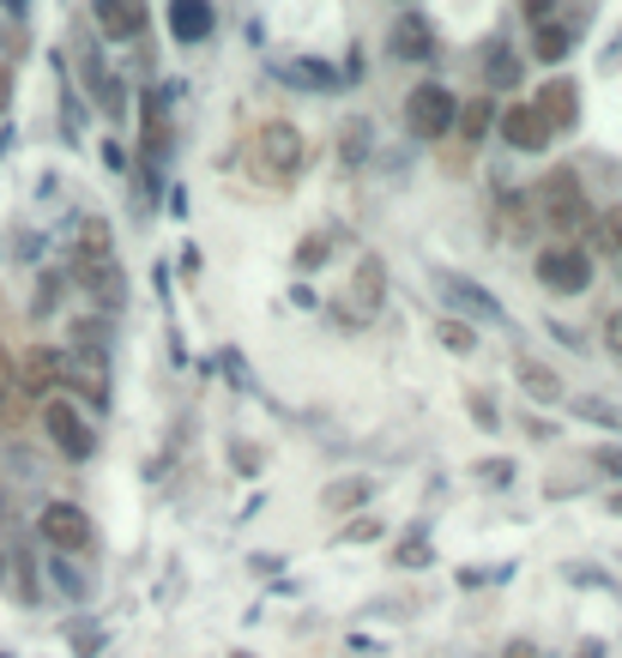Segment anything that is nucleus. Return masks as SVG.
I'll return each instance as SVG.
<instances>
[{
  "instance_id": "nucleus-14",
  "label": "nucleus",
  "mask_w": 622,
  "mask_h": 658,
  "mask_svg": "<svg viewBox=\"0 0 622 658\" xmlns=\"http://www.w3.org/2000/svg\"><path fill=\"white\" fill-rule=\"evenodd\" d=\"M97 24L109 43H127V36H139V24H146V0H97Z\"/></svg>"
},
{
  "instance_id": "nucleus-4",
  "label": "nucleus",
  "mask_w": 622,
  "mask_h": 658,
  "mask_svg": "<svg viewBox=\"0 0 622 658\" xmlns=\"http://www.w3.org/2000/svg\"><path fill=\"white\" fill-rule=\"evenodd\" d=\"M36 532H43V544H55L61 556H80V550H91L97 526H91V513L80 508V501H43V513H36Z\"/></svg>"
},
{
  "instance_id": "nucleus-23",
  "label": "nucleus",
  "mask_w": 622,
  "mask_h": 658,
  "mask_svg": "<svg viewBox=\"0 0 622 658\" xmlns=\"http://www.w3.org/2000/svg\"><path fill=\"white\" fill-rule=\"evenodd\" d=\"M19 399H24L19 369H12V351L0 344V417H19Z\"/></svg>"
},
{
  "instance_id": "nucleus-17",
  "label": "nucleus",
  "mask_w": 622,
  "mask_h": 658,
  "mask_svg": "<svg viewBox=\"0 0 622 658\" xmlns=\"http://www.w3.org/2000/svg\"><path fill=\"white\" fill-rule=\"evenodd\" d=\"M19 386H31V393H55V386H61V351H55V344H36Z\"/></svg>"
},
{
  "instance_id": "nucleus-38",
  "label": "nucleus",
  "mask_w": 622,
  "mask_h": 658,
  "mask_svg": "<svg viewBox=\"0 0 622 658\" xmlns=\"http://www.w3.org/2000/svg\"><path fill=\"white\" fill-rule=\"evenodd\" d=\"M12 7H24V0H12Z\"/></svg>"
},
{
  "instance_id": "nucleus-31",
  "label": "nucleus",
  "mask_w": 622,
  "mask_h": 658,
  "mask_svg": "<svg viewBox=\"0 0 622 658\" xmlns=\"http://www.w3.org/2000/svg\"><path fill=\"white\" fill-rule=\"evenodd\" d=\"M399 562H405V567L430 562V544H423V532H411V538H405V550H399Z\"/></svg>"
},
{
  "instance_id": "nucleus-35",
  "label": "nucleus",
  "mask_w": 622,
  "mask_h": 658,
  "mask_svg": "<svg viewBox=\"0 0 622 658\" xmlns=\"http://www.w3.org/2000/svg\"><path fill=\"white\" fill-rule=\"evenodd\" d=\"M7 103H12V73L0 67V115H7Z\"/></svg>"
},
{
  "instance_id": "nucleus-13",
  "label": "nucleus",
  "mask_w": 622,
  "mask_h": 658,
  "mask_svg": "<svg viewBox=\"0 0 622 658\" xmlns=\"http://www.w3.org/2000/svg\"><path fill=\"white\" fill-rule=\"evenodd\" d=\"M212 31H218V19H212V0H170V36H176L181 49L205 43Z\"/></svg>"
},
{
  "instance_id": "nucleus-16",
  "label": "nucleus",
  "mask_w": 622,
  "mask_h": 658,
  "mask_svg": "<svg viewBox=\"0 0 622 658\" xmlns=\"http://www.w3.org/2000/svg\"><path fill=\"white\" fill-rule=\"evenodd\" d=\"M514 381H520L526 393L538 399V405H568L562 381H556V375H550V369H544V363H533V357H520V363H514Z\"/></svg>"
},
{
  "instance_id": "nucleus-10",
  "label": "nucleus",
  "mask_w": 622,
  "mask_h": 658,
  "mask_svg": "<svg viewBox=\"0 0 622 658\" xmlns=\"http://www.w3.org/2000/svg\"><path fill=\"white\" fill-rule=\"evenodd\" d=\"M387 55L405 61V67H423V61H435V31L423 12H399L393 31H387Z\"/></svg>"
},
{
  "instance_id": "nucleus-18",
  "label": "nucleus",
  "mask_w": 622,
  "mask_h": 658,
  "mask_svg": "<svg viewBox=\"0 0 622 658\" xmlns=\"http://www.w3.org/2000/svg\"><path fill=\"white\" fill-rule=\"evenodd\" d=\"M381 296H387V273H381V261H357V278H351V303L357 308H381Z\"/></svg>"
},
{
  "instance_id": "nucleus-26",
  "label": "nucleus",
  "mask_w": 622,
  "mask_h": 658,
  "mask_svg": "<svg viewBox=\"0 0 622 658\" xmlns=\"http://www.w3.org/2000/svg\"><path fill=\"white\" fill-rule=\"evenodd\" d=\"M435 339H442L447 351H460V357H465V351H477V332L465 327V320H442V327H435Z\"/></svg>"
},
{
  "instance_id": "nucleus-34",
  "label": "nucleus",
  "mask_w": 622,
  "mask_h": 658,
  "mask_svg": "<svg viewBox=\"0 0 622 658\" xmlns=\"http://www.w3.org/2000/svg\"><path fill=\"white\" fill-rule=\"evenodd\" d=\"M526 7H533V12H526L533 24H550V7H556V0H526Z\"/></svg>"
},
{
  "instance_id": "nucleus-27",
  "label": "nucleus",
  "mask_w": 622,
  "mask_h": 658,
  "mask_svg": "<svg viewBox=\"0 0 622 658\" xmlns=\"http://www.w3.org/2000/svg\"><path fill=\"white\" fill-rule=\"evenodd\" d=\"M80 254H109V224H103V217H91L80 230Z\"/></svg>"
},
{
  "instance_id": "nucleus-19",
  "label": "nucleus",
  "mask_w": 622,
  "mask_h": 658,
  "mask_svg": "<svg viewBox=\"0 0 622 658\" xmlns=\"http://www.w3.org/2000/svg\"><path fill=\"white\" fill-rule=\"evenodd\" d=\"M369 496H375V484H369V477H339V484H327V496H320V501H327L333 513H357Z\"/></svg>"
},
{
  "instance_id": "nucleus-9",
  "label": "nucleus",
  "mask_w": 622,
  "mask_h": 658,
  "mask_svg": "<svg viewBox=\"0 0 622 658\" xmlns=\"http://www.w3.org/2000/svg\"><path fill=\"white\" fill-rule=\"evenodd\" d=\"M496 127H502V139H508L514 151H544L556 139V127L544 121L538 103H508V109L496 115Z\"/></svg>"
},
{
  "instance_id": "nucleus-20",
  "label": "nucleus",
  "mask_w": 622,
  "mask_h": 658,
  "mask_svg": "<svg viewBox=\"0 0 622 658\" xmlns=\"http://www.w3.org/2000/svg\"><path fill=\"white\" fill-rule=\"evenodd\" d=\"M496 103H489V97H472V103H460V121H453V127H460V134L465 139H484L489 134V127H496Z\"/></svg>"
},
{
  "instance_id": "nucleus-2",
  "label": "nucleus",
  "mask_w": 622,
  "mask_h": 658,
  "mask_svg": "<svg viewBox=\"0 0 622 658\" xmlns=\"http://www.w3.org/2000/svg\"><path fill=\"white\" fill-rule=\"evenodd\" d=\"M453 121H460V97H453L447 85H435V79L411 85V97H405V127H411V134H418V139H442Z\"/></svg>"
},
{
  "instance_id": "nucleus-12",
  "label": "nucleus",
  "mask_w": 622,
  "mask_h": 658,
  "mask_svg": "<svg viewBox=\"0 0 622 658\" xmlns=\"http://www.w3.org/2000/svg\"><path fill=\"white\" fill-rule=\"evenodd\" d=\"M61 381H73L80 393H91V405H109V369H103V351L61 357Z\"/></svg>"
},
{
  "instance_id": "nucleus-6",
  "label": "nucleus",
  "mask_w": 622,
  "mask_h": 658,
  "mask_svg": "<svg viewBox=\"0 0 622 658\" xmlns=\"http://www.w3.org/2000/svg\"><path fill=\"white\" fill-rule=\"evenodd\" d=\"M73 278H80L85 303H97L103 315H115V308L127 303V278H122V266H115V254H80Z\"/></svg>"
},
{
  "instance_id": "nucleus-24",
  "label": "nucleus",
  "mask_w": 622,
  "mask_h": 658,
  "mask_svg": "<svg viewBox=\"0 0 622 658\" xmlns=\"http://www.w3.org/2000/svg\"><path fill=\"white\" fill-rule=\"evenodd\" d=\"M333 261V236H303V248H296V266H303V273H315V266H327Z\"/></svg>"
},
{
  "instance_id": "nucleus-33",
  "label": "nucleus",
  "mask_w": 622,
  "mask_h": 658,
  "mask_svg": "<svg viewBox=\"0 0 622 658\" xmlns=\"http://www.w3.org/2000/svg\"><path fill=\"white\" fill-rule=\"evenodd\" d=\"M477 471H484L489 484H508V477H514V466H502V459H489V466H477Z\"/></svg>"
},
{
  "instance_id": "nucleus-1",
  "label": "nucleus",
  "mask_w": 622,
  "mask_h": 658,
  "mask_svg": "<svg viewBox=\"0 0 622 658\" xmlns=\"http://www.w3.org/2000/svg\"><path fill=\"white\" fill-rule=\"evenodd\" d=\"M303 163H308V139L291 121H266L254 134V170H261V182H296Z\"/></svg>"
},
{
  "instance_id": "nucleus-8",
  "label": "nucleus",
  "mask_w": 622,
  "mask_h": 658,
  "mask_svg": "<svg viewBox=\"0 0 622 658\" xmlns=\"http://www.w3.org/2000/svg\"><path fill=\"white\" fill-rule=\"evenodd\" d=\"M538 200H544V217H550L556 230H580L587 224V193H580V182L568 170H550L544 176V188H538Z\"/></svg>"
},
{
  "instance_id": "nucleus-30",
  "label": "nucleus",
  "mask_w": 622,
  "mask_h": 658,
  "mask_svg": "<svg viewBox=\"0 0 622 658\" xmlns=\"http://www.w3.org/2000/svg\"><path fill=\"white\" fill-rule=\"evenodd\" d=\"M465 411L477 417V429H496V405H489L484 393H472V399H465Z\"/></svg>"
},
{
  "instance_id": "nucleus-29",
  "label": "nucleus",
  "mask_w": 622,
  "mask_h": 658,
  "mask_svg": "<svg viewBox=\"0 0 622 658\" xmlns=\"http://www.w3.org/2000/svg\"><path fill=\"white\" fill-rule=\"evenodd\" d=\"M362 146H369V127L351 121L345 127V163H362Z\"/></svg>"
},
{
  "instance_id": "nucleus-11",
  "label": "nucleus",
  "mask_w": 622,
  "mask_h": 658,
  "mask_svg": "<svg viewBox=\"0 0 622 658\" xmlns=\"http://www.w3.org/2000/svg\"><path fill=\"white\" fill-rule=\"evenodd\" d=\"M272 79L291 85V92H333L339 73H333L320 55H296V61H272Z\"/></svg>"
},
{
  "instance_id": "nucleus-22",
  "label": "nucleus",
  "mask_w": 622,
  "mask_h": 658,
  "mask_svg": "<svg viewBox=\"0 0 622 658\" xmlns=\"http://www.w3.org/2000/svg\"><path fill=\"white\" fill-rule=\"evenodd\" d=\"M568 49H574V31H568V24H538V36H533L538 61H562Z\"/></svg>"
},
{
  "instance_id": "nucleus-32",
  "label": "nucleus",
  "mask_w": 622,
  "mask_h": 658,
  "mask_svg": "<svg viewBox=\"0 0 622 658\" xmlns=\"http://www.w3.org/2000/svg\"><path fill=\"white\" fill-rule=\"evenodd\" d=\"M604 344H611V357H616V363H622V308H616V315H611V320H604Z\"/></svg>"
},
{
  "instance_id": "nucleus-36",
  "label": "nucleus",
  "mask_w": 622,
  "mask_h": 658,
  "mask_svg": "<svg viewBox=\"0 0 622 658\" xmlns=\"http://www.w3.org/2000/svg\"><path fill=\"white\" fill-rule=\"evenodd\" d=\"M604 508H611V513H616V520H622V489H616V496H611V501H604Z\"/></svg>"
},
{
  "instance_id": "nucleus-25",
  "label": "nucleus",
  "mask_w": 622,
  "mask_h": 658,
  "mask_svg": "<svg viewBox=\"0 0 622 658\" xmlns=\"http://www.w3.org/2000/svg\"><path fill=\"white\" fill-rule=\"evenodd\" d=\"M568 411H574V417H587V423H604V429H622V411L599 405V399H568Z\"/></svg>"
},
{
  "instance_id": "nucleus-5",
  "label": "nucleus",
  "mask_w": 622,
  "mask_h": 658,
  "mask_svg": "<svg viewBox=\"0 0 622 658\" xmlns=\"http://www.w3.org/2000/svg\"><path fill=\"white\" fill-rule=\"evenodd\" d=\"M538 284L556 296H580L592 284V254L574 248V242H556V248L538 254Z\"/></svg>"
},
{
  "instance_id": "nucleus-15",
  "label": "nucleus",
  "mask_w": 622,
  "mask_h": 658,
  "mask_svg": "<svg viewBox=\"0 0 622 658\" xmlns=\"http://www.w3.org/2000/svg\"><path fill=\"white\" fill-rule=\"evenodd\" d=\"M533 103L544 109V121H550V127H574V115H580V85H574V79H550Z\"/></svg>"
},
{
  "instance_id": "nucleus-21",
  "label": "nucleus",
  "mask_w": 622,
  "mask_h": 658,
  "mask_svg": "<svg viewBox=\"0 0 622 658\" xmlns=\"http://www.w3.org/2000/svg\"><path fill=\"white\" fill-rule=\"evenodd\" d=\"M520 67H526V61L520 55H514V49L508 43H496V49H489V85H496V92H514V85H520Z\"/></svg>"
},
{
  "instance_id": "nucleus-28",
  "label": "nucleus",
  "mask_w": 622,
  "mask_h": 658,
  "mask_svg": "<svg viewBox=\"0 0 622 658\" xmlns=\"http://www.w3.org/2000/svg\"><path fill=\"white\" fill-rule=\"evenodd\" d=\"M599 242H604V248H616V254H622V205H616V212H604V217H599Z\"/></svg>"
},
{
  "instance_id": "nucleus-7",
  "label": "nucleus",
  "mask_w": 622,
  "mask_h": 658,
  "mask_svg": "<svg viewBox=\"0 0 622 658\" xmlns=\"http://www.w3.org/2000/svg\"><path fill=\"white\" fill-rule=\"evenodd\" d=\"M435 290L447 296V308H460V315H472V320H489V327H508V308L496 303V296L484 290L477 278H465V273H435Z\"/></svg>"
},
{
  "instance_id": "nucleus-37",
  "label": "nucleus",
  "mask_w": 622,
  "mask_h": 658,
  "mask_svg": "<svg viewBox=\"0 0 622 658\" xmlns=\"http://www.w3.org/2000/svg\"><path fill=\"white\" fill-rule=\"evenodd\" d=\"M0 574H7V556H0Z\"/></svg>"
},
{
  "instance_id": "nucleus-3",
  "label": "nucleus",
  "mask_w": 622,
  "mask_h": 658,
  "mask_svg": "<svg viewBox=\"0 0 622 658\" xmlns=\"http://www.w3.org/2000/svg\"><path fill=\"white\" fill-rule=\"evenodd\" d=\"M43 435L61 447V459H91V447H97V435H91L85 411L73 405V399H61V393L43 399Z\"/></svg>"
}]
</instances>
